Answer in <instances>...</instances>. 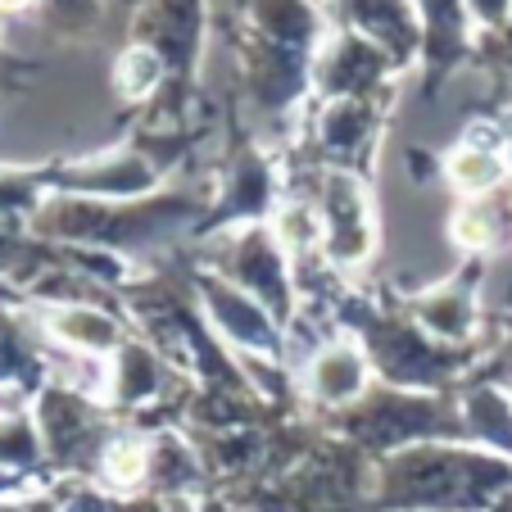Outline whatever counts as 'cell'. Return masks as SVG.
Returning <instances> with one entry per match:
<instances>
[{
  "mask_svg": "<svg viewBox=\"0 0 512 512\" xmlns=\"http://www.w3.org/2000/svg\"><path fill=\"white\" fill-rule=\"evenodd\" d=\"M213 195L191 191H150L136 200H100V195H46L32 209L28 232L50 245H73V250H105L132 254L155 250L182 232H200Z\"/></svg>",
  "mask_w": 512,
  "mask_h": 512,
  "instance_id": "obj_1",
  "label": "cell"
},
{
  "mask_svg": "<svg viewBox=\"0 0 512 512\" xmlns=\"http://www.w3.org/2000/svg\"><path fill=\"white\" fill-rule=\"evenodd\" d=\"M313 0H250L245 10V96L268 127H286L313 96V64L327 41Z\"/></svg>",
  "mask_w": 512,
  "mask_h": 512,
  "instance_id": "obj_2",
  "label": "cell"
},
{
  "mask_svg": "<svg viewBox=\"0 0 512 512\" xmlns=\"http://www.w3.org/2000/svg\"><path fill=\"white\" fill-rule=\"evenodd\" d=\"M204 0H145L132 19V41L150 46L168 68V87L155 100V114L145 118V132H159L164 123H182L186 100L195 96L204 55Z\"/></svg>",
  "mask_w": 512,
  "mask_h": 512,
  "instance_id": "obj_3",
  "label": "cell"
},
{
  "mask_svg": "<svg viewBox=\"0 0 512 512\" xmlns=\"http://www.w3.org/2000/svg\"><path fill=\"white\" fill-rule=\"evenodd\" d=\"M309 204L318 213V245H322V263L340 277L363 272L377 254L381 227H377V204H372V186L363 173L349 168H313Z\"/></svg>",
  "mask_w": 512,
  "mask_h": 512,
  "instance_id": "obj_4",
  "label": "cell"
},
{
  "mask_svg": "<svg viewBox=\"0 0 512 512\" xmlns=\"http://www.w3.org/2000/svg\"><path fill=\"white\" fill-rule=\"evenodd\" d=\"M209 272L254 295L281 327L295 322V254L272 223H245L223 232L209 250Z\"/></svg>",
  "mask_w": 512,
  "mask_h": 512,
  "instance_id": "obj_5",
  "label": "cell"
},
{
  "mask_svg": "<svg viewBox=\"0 0 512 512\" xmlns=\"http://www.w3.org/2000/svg\"><path fill=\"white\" fill-rule=\"evenodd\" d=\"M218 177H223V182L213 191V204L195 236H223V232H232V227L272 223V218H277L286 191H281V173L272 168L263 145H254L250 136H236L232 155L223 159Z\"/></svg>",
  "mask_w": 512,
  "mask_h": 512,
  "instance_id": "obj_6",
  "label": "cell"
},
{
  "mask_svg": "<svg viewBox=\"0 0 512 512\" xmlns=\"http://www.w3.org/2000/svg\"><path fill=\"white\" fill-rule=\"evenodd\" d=\"M399 64L368 37L349 28H331L313 64V96L318 100H390Z\"/></svg>",
  "mask_w": 512,
  "mask_h": 512,
  "instance_id": "obj_7",
  "label": "cell"
},
{
  "mask_svg": "<svg viewBox=\"0 0 512 512\" xmlns=\"http://www.w3.org/2000/svg\"><path fill=\"white\" fill-rule=\"evenodd\" d=\"M390 100H318L309 155L322 168H349V173L368 177L377 164Z\"/></svg>",
  "mask_w": 512,
  "mask_h": 512,
  "instance_id": "obj_8",
  "label": "cell"
},
{
  "mask_svg": "<svg viewBox=\"0 0 512 512\" xmlns=\"http://www.w3.org/2000/svg\"><path fill=\"white\" fill-rule=\"evenodd\" d=\"M195 300H200V313L213 327V336L232 340L241 349H254V354H277L281 349V322L227 277L200 268L195 272Z\"/></svg>",
  "mask_w": 512,
  "mask_h": 512,
  "instance_id": "obj_9",
  "label": "cell"
},
{
  "mask_svg": "<svg viewBox=\"0 0 512 512\" xmlns=\"http://www.w3.org/2000/svg\"><path fill=\"white\" fill-rule=\"evenodd\" d=\"M417 23H422V100H440L458 68L476 55L472 46V14L463 0H417Z\"/></svg>",
  "mask_w": 512,
  "mask_h": 512,
  "instance_id": "obj_10",
  "label": "cell"
},
{
  "mask_svg": "<svg viewBox=\"0 0 512 512\" xmlns=\"http://www.w3.org/2000/svg\"><path fill=\"white\" fill-rule=\"evenodd\" d=\"M481 277H485V259L463 254V263H458L454 277L408 300L413 322L426 331V336L440 340V345H463V340L476 331V322H481V309H476Z\"/></svg>",
  "mask_w": 512,
  "mask_h": 512,
  "instance_id": "obj_11",
  "label": "cell"
},
{
  "mask_svg": "<svg viewBox=\"0 0 512 512\" xmlns=\"http://www.w3.org/2000/svg\"><path fill=\"white\" fill-rule=\"evenodd\" d=\"M445 182L458 191V200H485L499 195L512 182V164H508V127L499 123H476L463 141L440 159Z\"/></svg>",
  "mask_w": 512,
  "mask_h": 512,
  "instance_id": "obj_12",
  "label": "cell"
},
{
  "mask_svg": "<svg viewBox=\"0 0 512 512\" xmlns=\"http://www.w3.org/2000/svg\"><path fill=\"white\" fill-rule=\"evenodd\" d=\"M336 10H340V28L381 46L399 64V73L422 59L417 0H336Z\"/></svg>",
  "mask_w": 512,
  "mask_h": 512,
  "instance_id": "obj_13",
  "label": "cell"
},
{
  "mask_svg": "<svg viewBox=\"0 0 512 512\" xmlns=\"http://www.w3.org/2000/svg\"><path fill=\"white\" fill-rule=\"evenodd\" d=\"M37 318L50 336L64 349H78V354H114L123 345V327L109 309H96L91 300L78 304H37Z\"/></svg>",
  "mask_w": 512,
  "mask_h": 512,
  "instance_id": "obj_14",
  "label": "cell"
},
{
  "mask_svg": "<svg viewBox=\"0 0 512 512\" xmlns=\"http://www.w3.org/2000/svg\"><path fill=\"white\" fill-rule=\"evenodd\" d=\"M368 386V349L358 340L340 336L318 345V354L309 358V390L322 404H354Z\"/></svg>",
  "mask_w": 512,
  "mask_h": 512,
  "instance_id": "obj_15",
  "label": "cell"
},
{
  "mask_svg": "<svg viewBox=\"0 0 512 512\" xmlns=\"http://www.w3.org/2000/svg\"><path fill=\"white\" fill-rule=\"evenodd\" d=\"M508 236H512V200H503V195L458 200V209L449 213V241H454L463 254L490 259Z\"/></svg>",
  "mask_w": 512,
  "mask_h": 512,
  "instance_id": "obj_16",
  "label": "cell"
},
{
  "mask_svg": "<svg viewBox=\"0 0 512 512\" xmlns=\"http://www.w3.org/2000/svg\"><path fill=\"white\" fill-rule=\"evenodd\" d=\"M168 87V68L164 59L155 55L141 41H127V50L114 64V96L123 100L127 109H150Z\"/></svg>",
  "mask_w": 512,
  "mask_h": 512,
  "instance_id": "obj_17",
  "label": "cell"
},
{
  "mask_svg": "<svg viewBox=\"0 0 512 512\" xmlns=\"http://www.w3.org/2000/svg\"><path fill=\"white\" fill-rule=\"evenodd\" d=\"M145 472H150V454L136 440H123V445H114L105 454V476L114 485H136V481H145Z\"/></svg>",
  "mask_w": 512,
  "mask_h": 512,
  "instance_id": "obj_18",
  "label": "cell"
},
{
  "mask_svg": "<svg viewBox=\"0 0 512 512\" xmlns=\"http://www.w3.org/2000/svg\"><path fill=\"white\" fill-rule=\"evenodd\" d=\"M0 458L5 463H28V458H37V435L28 431L23 422H0Z\"/></svg>",
  "mask_w": 512,
  "mask_h": 512,
  "instance_id": "obj_19",
  "label": "cell"
},
{
  "mask_svg": "<svg viewBox=\"0 0 512 512\" xmlns=\"http://www.w3.org/2000/svg\"><path fill=\"white\" fill-rule=\"evenodd\" d=\"M472 14L476 32H508L512 23V0H463Z\"/></svg>",
  "mask_w": 512,
  "mask_h": 512,
  "instance_id": "obj_20",
  "label": "cell"
},
{
  "mask_svg": "<svg viewBox=\"0 0 512 512\" xmlns=\"http://www.w3.org/2000/svg\"><path fill=\"white\" fill-rule=\"evenodd\" d=\"M28 68L23 59H10L5 50H0V96H10V91H19L23 82H28Z\"/></svg>",
  "mask_w": 512,
  "mask_h": 512,
  "instance_id": "obj_21",
  "label": "cell"
},
{
  "mask_svg": "<svg viewBox=\"0 0 512 512\" xmlns=\"http://www.w3.org/2000/svg\"><path fill=\"white\" fill-rule=\"evenodd\" d=\"M37 0H0V14H23V10H32Z\"/></svg>",
  "mask_w": 512,
  "mask_h": 512,
  "instance_id": "obj_22",
  "label": "cell"
},
{
  "mask_svg": "<svg viewBox=\"0 0 512 512\" xmlns=\"http://www.w3.org/2000/svg\"><path fill=\"white\" fill-rule=\"evenodd\" d=\"M508 46H512V23H508Z\"/></svg>",
  "mask_w": 512,
  "mask_h": 512,
  "instance_id": "obj_23",
  "label": "cell"
}]
</instances>
